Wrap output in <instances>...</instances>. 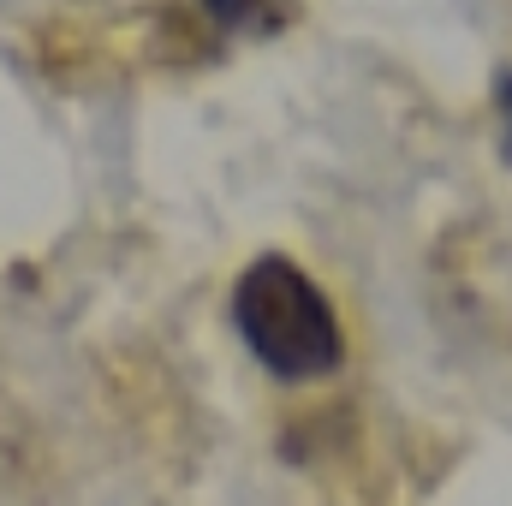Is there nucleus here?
<instances>
[{
  "label": "nucleus",
  "instance_id": "1",
  "mask_svg": "<svg viewBox=\"0 0 512 506\" xmlns=\"http://www.w3.org/2000/svg\"><path fill=\"white\" fill-rule=\"evenodd\" d=\"M233 322L251 346V358L280 381H310L340 370L346 340H340V316L322 298V286L286 262V256H256L239 274L233 292Z\"/></svg>",
  "mask_w": 512,
  "mask_h": 506
},
{
  "label": "nucleus",
  "instance_id": "2",
  "mask_svg": "<svg viewBox=\"0 0 512 506\" xmlns=\"http://www.w3.org/2000/svg\"><path fill=\"white\" fill-rule=\"evenodd\" d=\"M286 0H203V12L221 24V30H268L280 18Z\"/></svg>",
  "mask_w": 512,
  "mask_h": 506
},
{
  "label": "nucleus",
  "instance_id": "3",
  "mask_svg": "<svg viewBox=\"0 0 512 506\" xmlns=\"http://www.w3.org/2000/svg\"><path fill=\"white\" fill-rule=\"evenodd\" d=\"M495 108H501V155L512 161V72L495 84Z\"/></svg>",
  "mask_w": 512,
  "mask_h": 506
}]
</instances>
